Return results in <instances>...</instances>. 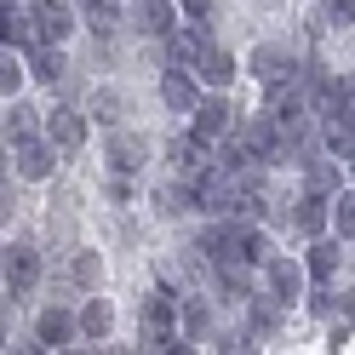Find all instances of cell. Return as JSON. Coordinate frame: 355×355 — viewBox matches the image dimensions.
<instances>
[{
	"instance_id": "cell-1",
	"label": "cell",
	"mask_w": 355,
	"mask_h": 355,
	"mask_svg": "<svg viewBox=\"0 0 355 355\" xmlns=\"http://www.w3.org/2000/svg\"><path fill=\"white\" fill-rule=\"evenodd\" d=\"M184 304H178V293L161 281L155 293L144 298V315H138V332H144V349H172L178 338H184Z\"/></svg>"
},
{
	"instance_id": "cell-2",
	"label": "cell",
	"mask_w": 355,
	"mask_h": 355,
	"mask_svg": "<svg viewBox=\"0 0 355 355\" xmlns=\"http://www.w3.org/2000/svg\"><path fill=\"white\" fill-rule=\"evenodd\" d=\"M235 189H241V178L224 172V166H212L195 178V212H207V218H230L235 212Z\"/></svg>"
},
{
	"instance_id": "cell-3",
	"label": "cell",
	"mask_w": 355,
	"mask_h": 355,
	"mask_svg": "<svg viewBox=\"0 0 355 355\" xmlns=\"http://www.w3.org/2000/svg\"><path fill=\"white\" fill-rule=\"evenodd\" d=\"M263 286L293 309V304L304 298V286H309V263H304V258H270V263H263Z\"/></svg>"
},
{
	"instance_id": "cell-4",
	"label": "cell",
	"mask_w": 355,
	"mask_h": 355,
	"mask_svg": "<svg viewBox=\"0 0 355 355\" xmlns=\"http://www.w3.org/2000/svg\"><path fill=\"white\" fill-rule=\"evenodd\" d=\"M178 17H184V6H178V0H138L126 24L138 29L144 40H166V35L178 29Z\"/></svg>"
},
{
	"instance_id": "cell-5",
	"label": "cell",
	"mask_w": 355,
	"mask_h": 355,
	"mask_svg": "<svg viewBox=\"0 0 355 355\" xmlns=\"http://www.w3.org/2000/svg\"><path fill=\"white\" fill-rule=\"evenodd\" d=\"M12 155H17V178H29V184H46V178L58 172V144L52 138H24V144H12Z\"/></svg>"
},
{
	"instance_id": "cell-6",
	"label": "cell",
	"mask_w": 355,
	"mask_h": 355,
	"mask_svg": "<svg viewBox=\"0 0 355 355\" xmlns=\"http://www.w3.org/2000/svg\"><path fill=\"white\" fill-rule=\"evenodd\" d=\"M201 75L195 69H166L161 75V103L172 109V115H195V103H201Z\"/></svg>"
},
{
	"instance_id": "cell-7",
	"label": "cell",
	"mask_w": 355,
	"mask_h": 355,
	"mask_svg": "<svg viewBox=\"0 0 355 355\" xmlns=\"http://www.w3.org/2000/svg\"><path fill=\"white\" fill-rule=\"evenodd\" d=\"M35 281H40V252L29 241H12L6 247V298H24Z\"/></svg>"
},
{
	"instance_id": "cell-8",
	"label": "cell",
	"mask_w": 355,
	"mask_h": 355,
	"mask_svg": "<svg viewBox=\"0 0 355 355\" xmlns=\"http://www.w3.org/2000/svg\"><path fill=\"white\" fill-rule=\"evenodd\" d=\"M195 132H201V138H212V144H224L230 132H235V103H230L224 92L201 98V103H195Z\"/></svg>"
},
{
	"instance_id": "cell-9",
	"label": "cell",
	"mask_w": 355,
	"mask_h": 355,
	"mask_svg": "<svg viewBox=\"0 0 355 355\" xmlns=\"http://www.w3.org/2000/svg\"><path fill=\"white\" fill-rule=\"evenodd\" d=\"M103 161H109V172H144L149 144L138 138V132H109L103 138Z\"/></svg>"
},
{
	"instance_id": "cell-10",
	"label": "cell",
	"mask_w": 355,
	"mask_h": 355,
	"mask_svg": "<svg viewBox=\"0 0 355 355\" xmlns=\"http://www.w3.org/2000/svg\"><path fill=\"white\" fill-rule=\"evenodd\" d=\"M35 338L40 344H46V349H69L75 338H86V332H80V315H69V309H40V321H35Z\"/></svg>"
},
{
	"instance_id": "cell-11",
	"label": "cell",
	"mask_w": 355,
	"mask_h": 355,
	"mask_svg": "<svg viewBox=\"0 0 355 355\" xmlns=\"http://www.w3.org/2000/svg\"><path fill=\"white\" fill-rule=\"evenodd\" d=\"M252 75L263 80V86H275V80H293L298 69H304V63H293V52H286V46H275V40H263V46H252Z\"/></svg>"
},
{
	"instance_id": "cell-12",
	"label": "cell",
	"mask_w": 355,
	"mask_h": 355,
	"mask_svg": "<svg viewBox=\"0 0 355 355\" xmlns=\"http://www.w3.org/2000/svg\"><path fill=\"white\" fill-rule=\"evenodd\" d=\"M35 24H40V35H46V40H58V46H63V40H69L80 24H86V17H75L69 6H63V0H35Z\"/></svg>"
},
{
	"instance_id": "cell-13",
	"label": "cell",
	"mask_w": 355,
	"mask_h": 355,
	"mask_svg": "<svg viewBox=\"0 0 355 355\" xmlns=\"http://www.w3.org/2000/svg\"><path fill=\"white\" fill-rule=\"evenodd\" d=\"M293 224L315 241V235H327V224H332V195H321V189H304L298 195V207H293Z\"/></svg>"
},
{
	"instance_id": "cell-14",
	"label": "cell",
	"mask_w": 355,
	"mask_h": 355,
	"mask_svg": "<svg viewBox=\"0 0 355 355\" xmlns=\"http://www.w3.org/2000/svg\"><path fill=\"white\" fill-rule=\"evenodd\" d=\"M0 40H6V46H17V52L46 46V35H40L35 12H17V6H6V17H0Z\"/></svg>"
},
{
	"instance_id": "cell-15",
	"label": "cell",
	"mask_w": 355,
	"mask_h": 355,
	"mask_svg": "<svg viewBox=\"0 0 355 355\" xmlns=\"http://www.w3.org/2000/svg\"><path fill=\"white\" fill-rule=\"evenodd\" d=\"M46 138H52L63 155H75V149L86 144V115H80V109H52V115H46Z\"/></svg>"
},
{
	"instance_id": "cell-16",
	"label": "cell",
	"mask_w": 355,
	"mask_h": 355,
	"mask_svg": "<svg viewBox=\"0 0 355 355\" xmlns=\"http://www.w3.org/2000/svg\"><path fill=\"white\" fill-rule=\"evenodd\" d=\"M252 270H258V263H247V258H218L212 263V281H218L224 298H252Z\"/></svg>"
},
{
	"instance_id": "cell-17",
	"label": "cell",
	"mask_w": 355,
	"mask_h": 355,
	"mask_svg": "<svg viewBox=\"0 0 355 355\" xmlns=\"http://www.w3.org/2000/svg\"><path fill=\"white\" fill-rule=\"evenodd\" d=\"M304 189H321V195H338V189H344V166H338V155H332V149H327V155L315 149V155L304 161Z\"/></svg>"
},
{
	"instance_id": "cell-18",
	"label": "cell",
	"mask_w": 355,
	"mask_h": 355,
	"mask_svg": "<svg viewBox=\"0 0 355 355\" xmlns=\"http://www.w3.org/2000/svg\"><path fill=\"white\" fill-rule=\"evenodd\" d=\"M29 75H35L40 86H63V80H69V58L58 52V40H46V46L29 52Z\"/></svg>"
},
{
	"instance_id": "cell-19",
	"label": "cell",
	"mask_w": 355,
	"mask_h": 355,
	"mask_svg": "<svg viewBox=\"0 0 355 355\" xmlns=\"http://www.w3.org/2000/svg\"><path fill=\"white\" fill-rule=\"evenodd\" d=\"M195 75H201V80L212 86V92H224V86L235 80V52H224V46L212 40V46L201 52V63H195Z\"/></svg>"
},
{
	"instance_id": "cell-20",
	"label": "cell",
	"mask_w": 355,
	"mask_h": 355,
	"mask_svg": "<svg viewBox=\"0 0 355 355\" xmlns=\"http://www.w3.org/2000/svg\"><path fill=\"white\" fill-rule=\"evenodd\" d=\"M286 321V304L275 298V293H258V298H247V327L252 332H263V338H270V332Z\"/></svg>"
},
{
	"instance_id": "cell-21",
	"label": "cell",
	"mask_w": 355,
	"mask_h": 355,
	"mask_svg": "<svg viewBox=\"0 0 355 355\" xmlns=\"http://www.w3.org/2000/svg\"><path fill=\"white\" fill-rule=\"evenodd\" d=\"M338 241H327V235H315L309 241V252H304V263H309V281H332V270H338Z\"/></svg>"
},
{
	"instance_id": "cell-22",
	"label": "cell",
	"mask_w": 355,
	"mask_h": 355,
	"mask_svg": "<svg viewBox=\"0 0 355 355\" xmlns=\"http://www.w3.org/2000/svg\"><path fill=\"white\" fill-rule=\"evenodd\" d=\"M109 327H115V309H109V298H86V304H80V332H86L92 344H103Z\"/></svg>"
},
{
	"instance_id": "cell-23",
	"label": "cell",
	"mask_w": 355,
	"mask_h": 355,
	"mask_svg": "<svg viewBox=\"0 0 355 355\" xmlns=\"http://www.w3.org/2000/svg\"><path fill=\"white\" fill-rule=\"evenodd\" d=\"M195 207V184H189V178H184V184H161V189H155V212H161V218H184Z\"/></svg>"
},
{
	"instance_id": "cell-24",
	"label": "cell",
	"mask_w": 355,
	"mask_h": 355,
	"mask_svg": "<svg viewBox=\"0 0 355 355\" xmlns=\"http://www.w3.org/2000/svg\"><path fill=\"white\" fill-rule=\"evenodd\" d=\"M35 126H40V109H29V103L6 98V144H24V138H35Z\"/></svg>"
},
{
	"instance_id": "cell-25",
	"label": "cell",
	"mask_w": 355,
	"mask_h": 355,
	"mask_svg": "<svg viewBox=\"0 0 355 355\" xmlns=\"http://www.w3.org/2000/svg\"><path fill=\"white\" fill-rule=\"evenodd\" d=\"M86 29H92L98 46H103V40L121 29V6H115V0H86Z\"/></svg>"
},
{
	"instance_id": "cell-26",
	"label": "cell",
	"mask_w": 355,
	"mask_h": 355,
	"mask_svg": "<svg viewBox=\"0 0 355 355\" xmlns=\"http://www.w3.org/2000/svg\"><path fill=\"white\" fill-rule=\"evenodd\" d=\"M235 252L247 258V263H258V270H263V263L275 258V252H270V235H263L258 224H241V241H235Z\"/></svg>"
},
{
	"instance_id": "cell-27",
	"label": "cell",
	"mask_w": 355,
	"mask_h": 355,
	"mask_svg": "<svg viewBox=\"0 0 355 355\" xmlns=\"http://www.w3.org/2000/svg\"><path fill=\"white\" fill-rule=\"evenodd\" d=\"M69 275H75L80 293H98V286H103V252H75Z\"/></svg>"
},
{
	"instance_id": "cell-28",
	"label": "cell",
	"mask_w": 355,
	"mask_h": 355,
	"mask_svg": "<svg viewBox=\"0 0 355 355\" xmlns=\"http://www.w3.org/2000/svg\"><path fill=\"white\" fill-rule=\"evenodd\" d=\"M121 109H126V98L115 92V86H98V92H92V103H86V115H92V121H103V126H115V121H121Z\"/></svg>"
},
{
	"instance_id": "cell-29",
	"label": "cell",
	"mask_w": 355,
	"mask_h": 355,
	"mask_svg": "<svg viewBox=\"0 0 355 355\" xmlns=\"http://www.w3.org/2000/svg\"><path fill=\"white\" fill-rule=\"evenodd\" d=\"M24 75H29V63L17 58V46H6V58H0V98H17Z\"/></svg>"
},
{
	"instance_id": "cell-30",
	"label": "cell",
	"mask_w": 355,
	"mask_h": 355,
	"mask_svg": "<svg viewBox=\"0 0 355 355\" xmlns=\"http://www.w3.org/2000/svg\"><path fill=\"white\" fill-rule=\"evenodd\" d=\"M332 230L355 241V189H338V195H332Z\"/></svg>"
},
{
	"instance_id": "cell-31",
	"label": "cell",
	"mask_w": 355,
	"mask_h": 355,
	"mask_svg": "<svg viewBox=\"0 0 355 355\" xmlns=\"http://www.w3.org/2000/svg\"><path fill=\"white\" fill-rule=\"evenodd\" d=\"M309 309H315L321 321H332V315H338V293H327V281H315V293H309Z\"/></svg>"
},
{
	"instance_id": "cell-32",
	"label": "cell",
	"mask_w": 355,
	"mask_h": 355,
	"mask_svg": "<svg viewBox=\"0 0 355 355\" xmlns=\"http://www.w3.org/2000/svg\"><path fill=\"white\" fill-rule=\"evenodd\" d=\"M207 327H212V315H207V304H201V298H189V304H184V332H195V338H201Z\"/></svg>"
},
{
	"instance_id": "cell-33",
	"label": "cell",
	"mask_w": 355,
	"mask_h": 355,
	"mask_svg": "<svg viewBox=\"0 0 355 355\" xmlns=\"http://www.w3.org/2000/svg\"><path fill=\"white\" fill-rule=\"evenodd\" d=\"M103 195H109V201H115V207H126L132 195H138V189H132V172H115V178H109V184H103Z\"/></svg>"
},
{
	"instance_id": "cell-34",
	"label": "cell",
	"mask_w": 355,
	"mask_h": 355,
	"mask_svg": "<svg viewBox=\"0 0 355 355\" xmlns=\"http://www.w3.org/2000/svg\"><path fill=\"white\" fill-rule=\"evenodd\" d=\"M332 6V24H355V0H327Z\"/></svg>"
},
{
	"instance_id": "cell-35",
	"label": "cell",
	"mask_w": 355,
	"mask_h": 355,
	"mask_svg": "<svg viewBox=\"0 0 355 355\" xmlns=\"http://www.w3.org/2000/svg\"><path fill=\"white\" fill-rule=\"evenodd\" d=\"M338 315H344V327H355V286L338 293Z\"/></svg>"
},
{
	"instance_id": "cell-36",
	"label": "cell",
	"mask_w": 355,
	"mask_h": 355,
	"mask_svg": "<svg viewBox=\"0 0 355 355\" xmlns=\"http://www.w3.org/2000/svg\"><path fill=\"white\" fill-rule=\"evenodd\" d=\"M184 6V17H212V0H178Z\"/></svg>"
},
{
	"instance_id": "cell-37",
	"label": "cell",
	"mask_w": 355,
	"mask_h": 355,
	"mask_svg": "<svg viewBox=\"0 0 355 355\" xmlns=\"http://www.w3.org/2000/svg\"><path fill=\"white\" fill-rule=\"evenodd\" d=\"M344 161H349V184H355V149H349V155H344Z\"/></svg>"
},
{
	"instance_id": "cell-38",
	"label": "cell",
	"mask_w": 355,
	"mask_h": 355,
	"mask_svg": "<svg viewBox=\"0 0 355 355\" xmlns=\"http://www.w3.org/2000/svg\"><path fill=\"white\" fill-rule=\"evenodd\" d=\"M0 6H17V0H0Z\"/></svg>"
}]
</instances>
